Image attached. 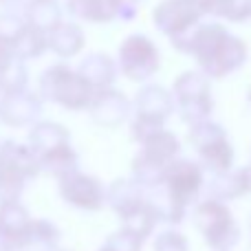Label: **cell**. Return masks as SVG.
Listing matches in <instances>:
<instances>
[{"label":"cell","instance_id":"1","mask_svg":"<svg viewBox=\"0 0 251 251\" xmlns=\"http://www.w3.org/2000/svg\"><path fill=\"white\" fill-rule=\"evenodd\" d=\"M178 51H192L196 53L201 66L214 77L231 73L238 69L247 57L245 42L234 35L227 33V29L218 25H203L196 31H185V33L172 38Z\"/></svg>","mask_w":251,"mask_h":251},{"label":"cell","instance_id":"2","mask_svg":"<svg viewBox=\"0 0 251 251\" xmlns=\"http://www.w3.org/2000/svg\"><path fill=\"white\" fill-rule=\"evenodd\" d=\"M40 93H42L44 100L55 101V104L71 110L86 108L95 100L93 97L95 88L77 71H71L64 64L51 66L49 71H44L42 77H40Z\"/></svg>","mask_w":251,"mask_h":251},{"label":"cell","instance_id":"3","mask_svg":"<svg viewBox=\"0 0 251 251\" xmlns=\"http://www.w3.org/2000/svg\"><path fill=\"white\" fill-rule=\"evenodd\" d=\"M194 223L205 236L207 245L216 251H229L240 240V229L231 212L218 201H205L196 207Z\"/></svg>","mask_w":251,"mask_h":251},{"label":"cell","instance_id":"4","mask_svg":"<svg viewBox=\"0 0 251 251\" xmlns=\"http://www.w3.org/2000/svg\"><path fill=\"white\" fill-rule=\"evenodd\" d=\"M178 152V141L170 132H156L146 139V150L137 156L132 170L137 185L159 187L163 178V170L172 163L174 154Z\"/></svg>","mask_w":251,"mask_h":251},{"label":"cell","instance_id":"5","mask_svg":"<svg viewBox=\"0 0 251 251\" xmlns=\"http://www.w3.org/2000/svg\"><path fill=\"white\" fill-rule=\"evenodd\" d=\"M192 141L199 148L201 161L207 170L221 174L227 172L231 165V146L227 143L225 132L218 126L209 124V122H201L192 128Z\"/></svg>","mask_w":251,"mask_h":251},{"label":"cell","instance_id":"6","mask_svg":"<svg viewBox=\"0 0 251 251\" xmlns=\"http://www.w3.org/2000/svg\"><path fill=\"white\" fill-rule=\"evenodd\" d=\"M174 95L181 106L183 119L192 124L205 122V117L212 110V100H209V88L207 82L201 77L199 73H187L183 77H178Z\"/></svg>","mask_w":251,"mask_h":251},{"label":"cell","instance_id":"7","mask_svg":"<svg viewBox=\"0 0 251 251\" xmlns=\"http://www.w3.org/2000/svg\"><path fill=\"white\" fill-rule=\"evenodd\" d=\"M122 66L130 79L141 82V79L150 77L159 69V55H156L154 44L143 35L128 38L122 47Z\"/></svg>","mask_w":251,"mask_h":251},{"label":"cell","instance_id":"8","mask_svg":"<svg viewBox=\"0 0 251 251\" xmlns=\"http://www.w3.org/2000/svg\"><path fill=\"white\" fill-rule=\"evenodd\" d=\"M201 13L203 11H201L199 0H165L156 7L154 22L163 33L176 38L190 31V26L199 20Z\"/></svg>","mask_w":251,"mask_h":251},{"label":"cell","instance_id":"9","mask_svg":"<svg viewBox=\"0 0 251 251\" xmlns=\"http://www.w3.org/2000/svg\"><path fill=\"white\" fill-rule=\"evenodd\" d=\"M60 196L79 209H100L104 203V190L100 181L77 170L60 178Z\"/></svg>","mask_w":251,"mask_h":251},{"label":"cell","instance_id":"10","mask_svg":"<svg viewBox=\"0 0 251 251\" xmlns=\"http://www.w3.org/2000/svg\"><path fill=\"white\" fill-rule=\"evenodd\" d=\"M42 104L40 100L25 91H16V93H4L0 97V122L11 126V128H22V126L33 124L40 117Z\"/></svg>","mask_w":251,"mask_h":251},{"label":"cell","instance_id":"11","mask_svg":"<svg viewBox=\"0 0 251 251\" xmlns=\"http://www.w3.org/2000/svg\"><path fill=\"white\" fill-rule=\"evenodd\" d=\"M0 165L20 174L25 181L33 178L40 172V165L33 150L29 146H22V143H16V141H4L0 146Z\"/></svg>","mask_w":251,"mask_h":251},{"label":"cell","instance_id":"12","mask_svg":"<svg viewBox=\"0 0 251 251\" xmlns=\"http://www.w3.org/2000/svg\"><path fill=\"white\" fill-rule=\"evenodd\" d=\"M29 139H31L29 148L33 150L35 159H42V156L55 152L57 148L66 146V143H69V132H66V128H62L60 124L40 122L33 126Z\"/></svg>","mask_w":251,"mask_h":251},{"label":"cell","instance_id":"13","mask_svg":"<svg viewBox=\"0 0 251 251\" xmlns=\"http://www.w3.org/2000/svg\"><path fill=\"white\" fill-rule=\"evenodd\" d=\"M60 231L49 221H31L22 236L18 251H57Z\"/></svg>","mask_w":251,"mask_h":251},{"label":"cell","instance_id":"14","mask_svg":"<svg viewBox=\"0 0 251 251\" xmlns=\"http://www.w3.org/2000/svg\"><path fill=\"white\" fill-rule=\"evenodd\" d=\"M31 223V216L18 201L13 203H0V236H4L7 240H11L16 245H20L22 236H25L26 227Z\"/></svg>","mask_w":251,"mask_h":251},{"label":"cell","instance_id":"15","mask_svg":"<svg viewBox=\"0 0 251 251\" xmlns=\"http://www.w3.org/2000/svg\"><path fill=\"white\" fill-rule=\"evenodd\" d=\"M249 192V170H238V172H221L214 176L209 185L212 201H229L236 196H243Z\"/></svg>","mask_w":251,"mask_h":251},{"label":"cell","instance_id":"16","mask_svg":"<svg viewBox=\"0 0 251 251\" xmlns=\"http://www.w3.org/2000/svg\"><path fill=\"white\" fill-rule=\"evenodd\" d=\"M84 44V33L79 26L75 25H66L60 22L57 26H53L47 33V47H51L57 55L62 57H71L82 49Z\"/></svg>","mask_w":251,"mask_h":251},{"label":"cell","instance_id":"17","mask_svg":"<svg viewBox=\"0 0 251 251\" xmlns=\"http://www.w3.org/2000/svg\"><path fill=\"white\" fill-rule=\"evenodd\" d=\"M128 100L119 93H110L104 91L101 95H97L93 100V115H95V122L106 124V126H115L128 115Z\"/></svg>","mask_w":251,"mask_h":251},{"label":"cell","instance_id":"18","mask_svg":"<svg viewBox=\"0 0 251 251\" xmlns=\"http://www.w3.org/2000/svg\"><path fill=\"white\" fill-rule=\"evenodd\" d=\"M25 11H26V18H25L26 25L33 26L35 31H40L44 35L62 22L60 7H57L55 0H31Z\"/></svg>","mask_w":251,"mask_h":251},{"label":"cell","instance_id":"19","mask_svg":"<svg viewBox=\"0 0 251 251\" xmlns=\"http://www.w3.org/2000/svg\"><path fill=\"white\" fill-rule=\"evenodd\" d=\"M108 201L113 205V209L119 214L122 218H126L128 214H132L137 207H141L146 196H143L141 187L137 183H130V181H119L110 187V194Z\"/></svg>","mask_w":251,"mask_h":251},{"label":"cell","instance_id":"20","mask_svg":"<svg viewBox=\"0 0 251 251\" xmlns=\"http://www.w3.org/2000/svg\"><path fill=\"white\" fill-rule=\"evenodd\" d=\"M93 88H106L115 77V66L106 55H88L77 71Z\"/></svg>","mask_w":251,"mask_h":251},{"label":"cell","instance_id":"21","mask_svg":"<svg viewBox=\"0 0 251 251\" xmlns=\"http://www.w3.org/2000/svg\"><path fill=\"white\" fill-rule=\"evenodd\" d=\"M9 49H11V53H13L16 60H20V62L22 60H33V57L42 55L44 49H47V35L26 25L25 29H22V33L13 40V44Z\"/></svg>","mask_w":251,"mask_h":251},{"label":"cell","instance_id":"22","mask_svg":"<svg viewBox=\"0 0 251 251\" xmlns=\"http://www.w3.org/2000/svg\"><path fill=\"white\" fill-rule=\"evenodd\" d=\"M201 11L223 16L229 20H245L251 16V0H199Z\"/></svg>","mask_w":251,"mask_h":251},{"label":"cell","instance_id":"23","mask_svg":"<svg viewBox=\"0 0 251 251\" xmlns=\"http://www.w3.org/2000/svg\"><path fill=\"white\" fill-rule=\"evenodd\" d=\"M69 11L77 18L93 22H104L113 20V11H110L108 0H69Z\"/></svg>","mask_w":251,"mask_h":251},{"label":"cell","instance_id":"24","mask_svg":"<svg viewBox=\"0 0 251 251\" xmlns=\"http://www.w3.org/2000/svg\"><path fill=\"white\" fill-rule=\"evenodd\" d=\"M25 26V18H20L18 13H0V42L11 47L13 40L22 33Z\"/></svg>","mask_w":251,"mask_h":251},{"label":"cell","instance_id":"25","mask_svg":"<svg viewBox=\"0 0 251 251\" xmlns=\"http://www.w3.org/2000/svg\"><path fill=\"white\" fill-rule=\"evenodd\" d=\"M154 251H187V240L178 231H165L154 240Z\"/></svg>","mask_w":251,"mask_h":251},{"label":"cell","instance_id":"26","mask_svg":"<svg viewBox=\"0 0 251 251\" xmlns=\"http://www.w3.org/2000/svg\"><path fill=\"white\" fill-rule=\"evenodd\" d=\"M13 62V53H11V49L7 47V44H2L0 42V75L4 73V69H7L9 64Z\"/></svg>","mask_w":251,"mask_h":251},{"label":"cell","instance_id":"27","mask_svg":"<svg viewBox=\"0 0 251 251\" xmlns=\"http://www.w3.org/2000/svg\"><path fill=\"white\" fill-rule=\"evenodd\" d=\"M0 251H16V245L11 240H7L4 236H0Z\"/></svg>","mask_w":251,"mask_h":251},{"label":"cell","instance_id":"28","mask_svg":"<svg viewBox=\"0 0 251 251\" xmlns=\"http://www.w3.org/2000/svg\"><path fill=\"white\" fill-rule=\"evenodd\" d=\"M249 225H251V218H249Z\"/></svg>","mask_w":251,"mask_h":251},{"label":"cell","instance_id":"29","mask_svg":"<svg viewBox=\"0 0 251 251\" xmlns=\"http://www.w3.org/2000/svg\"><path fill=\"white\" fill-rule=\"evenodd\" d=\"M57 251H60V249H57Z\"/></svg>","mask_w":251,"mask_h":251}]
</instances>
